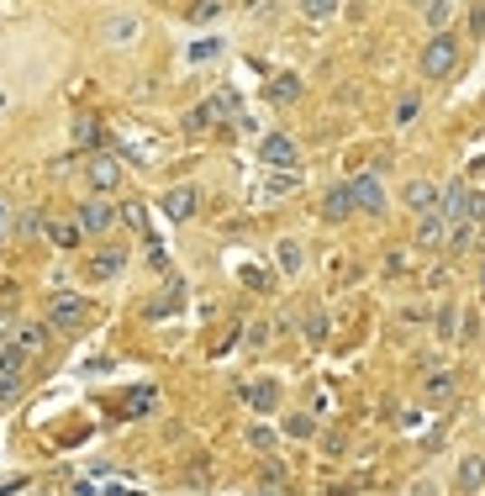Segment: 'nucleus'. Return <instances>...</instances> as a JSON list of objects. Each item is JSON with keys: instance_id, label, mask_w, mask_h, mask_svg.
I'll use <instances>...</instances> for the list:
<instances>
[{"instance_id": "f03ea898", "label": "nucleus", "mask_w": 485, "mask_h": 496, "mask_svg": "<svg viewBox=\"0 0 485 496\" xmlns=\"http://www.w3.org/2000/svg\"><path fill=\"white\" fill-rule=\"evenodd\" d=\"M85 322H90V307H85L80 296H69V291H63V296L48 301V328H53V333H80Z\"/></svg>"}, {"instance_id": "f704fd0d", "label": "nucleus", "mask_w": 485, "mask_h": 496, "mask_svg": "<svg viewBox=\"0 0 485 496\" xmlns=\"http://www.w3.org/2000/svg\"><path fill=\"white\" fill-rule=\"evenodd\" d=\"M5 322H11V317H5V311H0V333H5Z\"/></svg>"}, {"instance_id": "72a5a7b5", "label": "nucleus", "mask_w": 485, "mask_h": 496, "mask_svg": "<svg viewBox=\"0 0 485 496\" xmlns=\"http://www.w3.org/2000/svg\"><path fill=\"white\" fill-rule=\"evenodd\" d=\"M470 22H475V32H485V0L475 5V16H470Z\"/></svg>"}, {"instance_id": "423d86ee", "label": "nucleus", "mask_w": 485, "mask_h": 496, "mask_svg": "<svg viewBox=\"0 0 485 496\" xmlns=\"http://www.w3.org/2000/svg\"><path fill=\"white\" fill-rule=\"evenodd\" d=\"M348 190H354V212H369V217L385 212V186H380V175H354Z\"/></svg>"}, {"instance_id": "f257e3e1", "label": "nucleus", "mask_w": 485, "mask_h": 496, "mask_svg": "<svg viewBox=\"0 0 485 496\" xmlns=\"http://www.w3.org/2000/svg\"><path fill=\"white\" fill-rule=\"evenodd\" d=\"M454 69H459V43L449 37V32H433L427 48H423V74L427 80H449Z\"/></svg>"}, {"instance_id": "20e7f679", "label": "nucleus", "mask_w": 485, "mask_h": 496, "mask_svg": "<svg viewBox=\"0 0 485 496\" xmlns=\"http://www.w3.org/2000/svg\"><path fill=\"white\" fill-rule=\"evenodd\" d=\"M117 206H111V201H106V196H90V201H85V206H80V233H90V238H106V233H111V227H117Z\"/></svg>"}, {"instance_id": "4468645a", "label": "nucleus", "mask_w": 485, "mask_h": 496, "mask_svg": "<svg viewBox=\"0 0 485 496\" xmlns=\"http://www.w3.org/2000/svg\"><path fill=\"white\" fill-rule=\"evenodd\" d=\"M121 264H127V253H121V248H100V253L90 259V280H117Z\"/></svg>"}, {"instance_id": "9b49d317", "label": "nucleus", "mask_w": 485, "mask_h": 496, "mask_svg": "<svg viewBox=\"0 0 485 496\" xmlns=\"http://www.w3.org/2000/svg\"><path fill=\"white\" fill-rule=\"evenodd\" d=\"M322 217H328V222H348V217H354V190H348V186L328 190V196H322Z\"/></svg>"}, {"instance_id": "7ed1b4c3", "label": "nucleus", "mask_w": 485, "mask_h": 496, "mask_svg": "<svg viewBox=\"0 0 485 496\" xmlns=\"http://www.w3.org/2000/svg\"><path fill=\"white\" fill-rule=\"evenodd\" d=\"M438 212H443L449 222H480L485 217V196H475V190H464V186H449L443 201H438Z\"/></svg>"}, {"instance_id": "2eb2a0df", "label": "nucleus", "mask_w": 485, "mask_h": 496, "mask_svg": "<svg viewBox=\"0 0 485 496\" xmlns=\"http://www.w3.org/2000/svg\"><path fill=\"white\" fill-rule=\"evenodd\" d=\"M480 486H485V454H470L459 465V496H475Z\"/></svg>"}, {"instance_id": "cd10ccee", "label": "nucleus", "mask_w": 485, "mask_h": 496, "mask_svg": "<svg viewBox=\"0 0 485 496\" xmlns=\"http://www.w3.org/2000/svg\"><path fill=\"white\" fill-rule=\"evenodd\" d=\"M248 444H253V449H274V434L270 428H248Z\"/></svg>"}, {"instance_id": "f3484780", "label": "nucleus", "mask_w": 485, "mask_h": 496, "mask_svg": "<svg viewBox=\"0 0 485 496\" xmlns=\"http://www.w3.org/2000/svg\"><path fill=\"white\" fill-rule=\"evenodd\" d=\"M274 259H280V270H285V275H301V264H306L301 243H290V238H285V243L274 248Z\"/></svg>"}, {"instance_id": "ddd939ff", "label": "nucleus", "mask_w": 485, "mask_h": 496, "mask_svg": "<svg viewBox=\"0 0 485 496\" xmlns=\"http://www.w3.org/2000/svg\"><path fill=\"white\" fill-rule=\"evenodd\" d=\"M443 238H449V217H443V212H438V206H433V212H423V222H417V243H443Z\"/></svg>"}, {"instance_id": "412c9836", "label": "nucleus", "mask_w": 485, "mask_h": 496, "mask_svg": "<svg viewBox=\"0 0 485 496\" xmlns=\"http://www.w3.org/2000/svg\"><path fill=\"white\" fill-rule=\"evenodd\" d=\"M74 138H80L85 148H95V143H100V122H95V117H80V122H74Z\"/></svg>"}, {"instance_id": "c85d7f7f", "label": "nucleus", "mask_w": 485, "mask_h": 496, "mask_svg": "<svg viewBox=\"0 0 485 496\" xmlns=\"http://www.w3.org/2000/svg\"><path fill=\"white\" fill-rule=\"evenodd\" d=\"M190 16H195V22H212V16H216V0H195V5H190Z\"/></svg>"}, {"instance_id": "7c9ffc66", "label": "nucleus", "mask_w": 485, "mask_h": 496, "mask_svg": "<svg viewBox=\"0 0 485 496\" xmlns=\"http://www.w3.org/2000/svg\"><path fill=\"white\" fill-rule=\"evenodd\" d=\"M412 117H417V95H406V100L395 106V122H412Z\"/></svg>"}, {"instance_id": "c9c22d12", "label": "nucleus", "mask_w": 485, "mask_h": 496, "mask_svg": "<svg viewBox=\"0 0 485 496\" xmlns=\"http://www.w3.org/2000/svg\"><path fill=\"white\" fill-rule=\"evenodd\" d=\"M111 496H138V491H111Z\"/></svg>"}, {"instance_id": "39448f33", "label": "nucleus", "mask_w": 485, "mask_h": 496, "mask_svg": "<svg viewBox=\"0 0 485 496\" xmlns=\"http://www.w3.org/2000/svg\"><path fill=\"white\" fill-rule=\"evenodd\" d=\"M22 380H27V354H22L16 343H5V348H0V402L22 396Z\"/></svg>"}, {"instance_id": "4be33fe9", "label": "nucleus", "mask_w": 485, "mask_h": 496, "mask_svg": "<svg viewBox=\"0 0 485 496\" xmlns=\"http://www.w3.org/2000/svg\"><path fill=\"white\" fill-rule=\"evenodd\" d=\"M423 11H427V27L443 32V22H449V0H427Z\"/></svg>"}, {"instance_id": "6ab92c4d", "label": "nucleus", "mask_w": 485, "mask_h": 496, "mask_svg": "<svg viewBox=\"0 0 485 496\" xmlns=\"http://www.w3.org/2000/svg\"><path fill=\"white\" fill-rule=\"evenodd\" d=\"M296 95H301V80H296V74H280V80L270 85V100H280V106L296 100Z\"/></svg>"}, {"instance_id": "e433bc0d", "label": "nucleus", "mask_w": 485, "mask_h": 496, "mask_svg": "<svg viewBox=\"0 0 485 496\" xmlns=\"http://www.w3.org/2000/svg\"><path fill=\"white\" fill-rule=\"evenodd\" d=\"M480 280H485V270H480Z\"/></svg>"}, {"instance_id": "dca6fc26", "label": "nucleus", "mask_w": 485, "mask_h": 496, "mask_svg": "<svg viewBox=\"0 0 485 496\" xmlns=\"http://www.w3.org/2000/svg\"><path fill=\"white\" fill-rule=\"evenodd\" d=\"M242 396H248V406H259V412H274V406H280V391H274V380H253Z\"/></svg>"}, {"instance_id": "9d476101", "label": "nucleus", "mask_w": 485, "mask_h": 496, "mask_svg": "<svg viewBox=\"0 0 485 496\" xmlns=\"http://www.w3.org/2000/svg\"><path fill=\"white\" fill-rule=\"evenodd\" d=\"M16 348H22V354H43V348H48V343H53V328H48V322H27V328H16Z\"/></svg>"}, {"instance_id": "393cba45", "label": "nucleus", "mask_w": 485, "mask_h": 496, "mask_svg": "<svg viewBox=\"0 0 485 496\" xmlns=\"http://www.w3.org/2000/svg\"><path fill=\"white\" fill-rule=\"evenodd\" d=\"M306 339H311V343L328 339V322H322V311H311V317H306Z\"/></svg>"}, {"instance_id": "473e14b6", "label": "nucleus", "mask_w": 485, "mask_h": 496, "mask_svg": "<svg viewBox=\"0 0 485 496\" xmlns=\"http://www.w3.org/2000/svg\"><path fill=\"white\" fill-rule=\"evenodd\" d=\"M5 233H11V206H5V196H0V243H5Z\"/></svg>"}, {"instance_id": "bb28decb", "label": "nucleus", "mask_w": 485, "mask_h": 496, "mask_svg": "<svg viewBox=\"0 0 485 496\" xmlns=\"http://www.w3.org/2000/svg\"><path fill=\"white\" fill-rule=\"evenodd\" d=\"M285 434H296V438H311V434H317V423H311V417H290V423H285Z\"/></svg>"}, {"instance_id": "f8f14e48", "label": "nucleus", "mask_w": 485, "mask_h": 496, "mask_svg": "<svg viewBox=\"0 0 485 496\" xmlns=\"http://www.w3.org/2000/svg\"><path fill=\"white\" fill-rule=\"evenodd\" d=\"M438 201H443V190L433 186V180H412V186H406V206H412V212H433Z\"/></svg>"}, {"instance_id": "6e6552de", "label": "nucleus", "mask_w": 485, "mask_h": 496, "mask_svg": "<svg viewBox=\"0 0 485 496\" xmlns=\"http://www.w3.org/2000/svg\"><path fill=\"white\" fill-rule=\"evenodd\" d=\"M259 158H264V164H274V169H296L301 148H296V138H285V132H270V138L259 143Z\"/></svg>"}, {"instance_id": "5701e85b", "label": "nucleus", "mask_w": 485, "mask_h": 496, "mask_svg": "<svg viewBox=\"0 0 485 496\" xmlns=\"http://www.w3.org/2000/svg\"><path fill=\"white\" fill-rule=\"evenodd\" d=\"M301 11L311 16V22H328V16L338 11V0H301Z\"/></svg>"}, {"instance_id": "a878e982", "label": "nucleus", "mask_w": 485, "mask_h": 496, "mask_svg": "<svg viewBox=\"0 0 485 496\" xmlns=\"http://www.w3.org/2000/svg\"><path fill=\"white\" fill-rule=\"evenodd\" d=\"M216 48H222V43H216V37H201V43H195V48H190V59L201 63V59H216Z\"/></svg>"}, {"instance_id": "1a4fd4ad", "label": "nucleus", "mask_w": 485, "mask_h": 496, "mask_svg": "<svg viewBox=\"0 0 485 496\" xmlns=\"http://www.w3.org/2000/svg\"><path fill=\"white\" fill-rule=\"evenodd\" d=\"M158 206H164V217H169V222H190V217H195V206H201V196H195L190 186H169Z\"/></svg>"}, {"instance_id": "2f4dec72", "label": "nucleus", "mask_w": 485, "mask_h": 496, "mask_svg": "<svg viewBox=\"0 0 485 496\" xmlns=\"http://www.w3.org/2000/svg\"><path fill=\"white\" fill-rule=\"evenodd\" d=\"M148 406H153V391H138V396L127 402V412H148Z\"/></svg>"}, {"instance_id": "0eeeda50", "label": "nucleus", "mask_w": 485, "mask_h": 496, "mask_svg": "<svg viewBox=\"0 0 485 496\" xmlns=\"http://www.w3.org/2000/svg\"><path fill=\"white\" fill-rule=\"evenodd\" d=\"M85 180H90L95 196H111V190L121 186V164L111 154H95L90 164H85Z\"/></svg>"}, {"instance_id": "a211bd4d", "label": "nucleus", "mask_w": 485, "mask_h": 496, "mask_svg": "<svg viewBox=\"0 0 485 496\" xmlns=\"http://www.w3.org/2000/svg\"><path fill=\"white\" fill-rule=\"evenodd\" d=\"M48 238H53L59 248H74L85 233H80V222H48Z\"/></svg>"}, {"instance_id": "aec40b11", "label": "nucleus", "mask_w": 485, "mask_h": 496, "mask_svg": "<svg viewBox=\"0 0 485 496\" xmlns=\"http://www.w3.org/2000/svg\"><path fill=\"white\" fill-rule=\"evenodd\" d=\"M454 396V375H427V402H449Z\"/></svg>"}, {"instance_id": "c756f323", "label": "nucleus", "mask_w": 485, "mask_h": 496, "mask_svg": "<svg viewBox=\"0 0 485 496\" xmlns=\"http://www.w3.org/2000/svg\"><path fill=\"white\" fill-rule=\"evenodd\" d=\"M121 222H132L138 233H148V222H143V206H121Z\"/></svg>"}, {"instance_id": "b1692460", "label": "nucleus", "mask_w": 485, "mask_h": 496, "mask_svg": "<svg viewBox=\"0 0 485 496\" xmlns=\"http://www.w3.org/2000/svg\"><path fill=\"white\" fill-rule=\"evenodd\" d=\"M106 37H111V43H132V37H138V22H111V27H106Z\"/></svg>"}]
</instances>
